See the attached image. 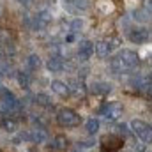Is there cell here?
<instances>
[{
    "label": "cell",
    "instance_id": "277c9868",
    "mask_svg": "<svg viewBox=\"0 0 152 152\" xmlns=\"http://www.w3.org/2000/svg\"><path fill=\"white\" fill-rule=\"evenodd\" d=\"M122 113H124V108H122V104L117 103V101L104 103V104L99 108V115H103V118L108 120V122H115V120H118V118L122 117Z\"/></svg>",
    "mask_w": 152,
    "mask_h": 152
},
{
    "label": "cell",
    "instance_id": "ba28073f",
    "mask_svg": "<svg viewBox=\"0 0 152 152\" xmlns=\"http://www.w3.org/2000/svg\"><path fill=\"white\" fill-rule=\"evenodd\" d=\"M0 129L7 134H16L20 131V120L14 115H4L0 120Z\"/></svg>",
    "mask_w": 152,
    "mask_h": 152
},
{
    "label": "cell",
    "instance_id": "1f68e13d",
    "mask_svg": "<svg viewBox=\"0 0 152 152\" xmlns=\"http://www.w3.org/2000/svg\"><path fill=\"white\" fill-rule=\"evenodd\" d=\"M75 34H73V32H71V34H67V37H66V41H67V42H73V41H75Z\"/></svg>",
    "mask_w": 152,
    "mask_h": 152
},
{
    "label": "cell",
    "instance_id": "7a4b0ae2",
    "mask_svg": "<svg viewBox=\"0 0 152 152\" xmlns=\"http://www.w3.org/2000/svg\"><path fill=\"white\" fill-rule=\"evenodd\" d=\"M57 124L60 126V127H78L80 124H81V117H80V113L76 112V110H73V108H60L58 112H57Z\"/></svg>",
    "mask_w": 152,
    "mask_h": 152
},
{
    "label": "cell",
    "instance_id": "83f0119b",
    "mask_svg": "<svg viewBox=\"0 0 152 152\" xmlns=\"http://www.w3.org/2000/svg\"><path fill=\"white\" fill-rule=\"evenodd\" d=\"M145 14H149L147 11H134V20H140V21H145Z\"/></svg>",
    "mask_w": 152,
    "mask_h": 152
},
{
    "label": "cell",
    "instance_id": "7c38bea8",
    "mask_svg": "<svg viewBox=\"0 0 152 152\" xmlns=\"http://www.w3.org/2000/svg\"><path fill=\"white\" fill-rule=\"evenodd\" d=\"M88 90H90V94H94V96L104 97V96H108V94L112 92V85H110V83H106V81L96 80V81H92V83L88 85Z\"/></svg>",
    "mask_w": 152,
    "mask_h": 152
},
{
    "label": "cell",
    "instance_id": "d4e9b609",
    "mask_svg": "<svg viewBox=\"0 0 152 152\" xmlns=\"http://www.w3.org/2000/svg\"><path fill=\"white\" fill-rule=\"evenodd\" d=\"M69 28H71V32H73V34H78V32H81V28H83V20H80V18H75V20L71 21Z\"/></svg>",
    "mask_w": 152,
    "mask_h": 152
},
{
    "label": "cell",
    "instance_id": "52a82bcc",
    "mask_svg": "<svg viewBox=\"0 0 152 152\" xmlns=\"http://www.w3.org/2000/svg\"><path fill=\"white\" fill-rule=\"evenodd\" d=\"M28 138H30V143H36V145H44V143L50 142V134L42 126L30 127L28 129Z\"/></svg>",
    "mask_w": 152,
    "mask_h": 152
},
{
    "label": "cell",
    "instance_id": "ac0fdd59",
    "mask_svg": "<svg viewBox=\"0 0 152 152\" xmlns=\"http://www.w3.org/2000/svg\"><path fill=\"white\" fill-rule=\"evenodd\" d=\"M16 81H18V85L23 88V90H28L30 88V85H32V75L30 73H27V71H16Z\"/></svg>",
    "mask_w": 152,
    "mask_h": 152
},
{
    "label": "cell",
    "instance_id": "6da1fadb",
    "mask_svg": "<svg viewBox=\"0 0 152 152\" xmlns=\"http://www.w3.org/2000/svg\"><path fill=\"white\" fill-rule=\"evenodd\" d=\"M23 112V101H20L14 92L11 90H2L0 92V113L4 115H16Z\"/></svg>",
    "mask_w": 152,
    "mask_h": 152
},
{
    "label": "cell",
    "instance_id": "d6a6232c",
    "mask_svg": "<svg viewBox=\"0 0 152 152\" xmlns=\"http://www.w3.org/2000/svg\"><path fill=\"white\" fill-rule=\"evenodd\" d=\"M25 152H39V151H37V149H34V147H32V149H27Z\"/></svg>",
    "mask_w": 152,
    "mask_h": 152
},
{
    "label": "cell",
    "instance_id": "30bf717a",
    "mask_svg": "<svg viewBox=\"0 0 152 152\" xmlns=\"http://www.w3.org/2000/svg\"><path fill=\"white\" fill-rule=\"evenodd\" d=\"M127 37L134 44H143V42H147L151 39V32L147 28H143V27H136V28H131L127 32Z\"/></svg>",
    "mask_w": 152,
    "mask_h": 152
},
{
    "label": "cell",
    "instance_id": "9a60e30c",
    "mask_svg": "<svg viewBox=\"0 0 152 152\" xmlns=\"http://www.w3.org/2000/svg\"><path fill=\"white\" fill-rule=\"evenodd\" d=\"M50 147H51L55 152H64V151H67V149H69V138H67L66 134L58 133V134H55V136L51 138V143H50Z\"/></svg>",
    "mask_w": 152,
    "mask_h": 152
},
{
    "label": "cell",
    "instance_id": "9c48e42d",
    "mask_svg": "<svg viewBox=\"0 0 152 152\" xmlns=\"http://www.w3.org/2000/svg\"><path fill=\"white\" fill-rule=\"evenodd\" d=\"M51 20H53L51 12H50L48 9H41V11H37V14L34 16V25H32V28H34V30H42V28H46V27L51 23Z\"/></svg>",
    "mask_w": 152,
    "mask_h": 152
},
{
    "label": "cell",
    "instance_id": "4dcf8cb0",
    "mask_svg": "<svg viewBox=\"0 0 152 152\" xmlns=\"http://www.w3.org/2000/svg\"><path fill=\"white\" fill-rule=\"evenodd\" d=\"M2 90H5V88H4V73L0 71V92Z\"/></svg>",
    "mask_w": 152,
    "mask_h": 152
},
{
    "label": "cell",
    "instance_id": "f1b7e54d",
    "mask_svg": "<svg viewBox=\"0 0 152 152\" xmlns=\"http://www.w3.org/2000/svg\"><path fill=\"white\" fill-rule=\"evenodd\" d=\"M143 7L147 12H152V0H143Z\"/></svg>",
    "mask_w": 152,
    "mask_h": 152
},
{
    "label": "cell",
    "instance_id": "cb8c5ba5",
    "mask_svg": "<svg viewBox=\"0 0 152 152\" xmlns=\"http://www.w3.org/2000/svg\"><path fill=\"white\" fill-rule=\"evenodd\" d=\"M115 133L118 134V136H122L124 140L126 138H129L133 133H131V127L127 126V124H117V127H115Z\"/></svg>",
    "mask_w": 152,
    "mask_h": 152
},
{
    "label": "cell",
    "instance_id": "3957f363",
    "mask_svg": "<svg viewBox=\"0 0 152 152\" xmlns=\"http://www.w3.org/2000/svg\"><path fill=\"white\" fill-rule=\"evenodd\" d=\"M129 127H131V133L136 134L143 143H152V126L151 124H147V122H143L140 118H134V120H131Z\"/></svg>",
    "mask_w": 152,
    "mask_h": 152
},
{
    "label": "cell",
    "instance_id": "44dd1931",
    "mask_svg": "<svg viewBox=\"0 0 152 152\" xmlns=\"http://www.w3.org/2000/svg\"><path fill=\"white\" fill-rule=\"evenodd\" d=\"M83 126H85V131H87L88 134H97L99 129H101V122H99V118H96V117H88Z\"/></svg>",
    "mask_w": 152,
    "mask_h": 152
},
{
    "label": "cell",
    "instance_id": "8992f818",
    "mask_svg": "<svg viewBox=\"0 0 152 152\" xmlns=\"http://www.w3.org/2000/svg\"><path fill=\"white\" fill-rule=\"evenodd\" d=\"M117 57L124 62V66H126L129 71H133V69H136V67L140 66V55H138L136 51H133V50H120V51L117 53Z\"/></svg>",
    "mask_w": 152,
    "mask_h": 152
},
{
    "label": "cell",
    "instance_id": "2e32d148",
    "mask_svg": "<svg viewBox=\"0 0 152 152\" xmlns=\"http://www.w3.org/2000/svg\"><path fill=\"white\" fill-rule=\"evenodd\" d=\"M67 87H69L71 94L76 96V97H83V96L87 94V87L83 85V81H81L80 78H73V80H69V81H67Z\"/></svg>",
    "mask_w": 152,
    "mask_h": 152
},
{
    "label": "cell",
    "instance_id": "5bb4252c",
    "mask_svg": "<svg viewBox=\"0 0 152 152\" xmlns=\"http://www.w3.org/2000/svg\"><path fill=\"white\" fill-rule=\"evenodd\" d=\"M94 55V42L88 39H83L78 42V58L81 60H88Z\"/></svg>",
    "mask_w": 152,
    "mask_h": 152
},
{
    "label": "cell",
    "instance_id": "4316f807",
    "mask_svg": "<svg viewBox=\"0 0 152 152\" xmlns=\"http://www.w3.org/2000/svg\"><path fill=\"white\" fill-rule=\"evenodd\" d=\"M76 145H78V149L88 151V149H92V147H94V142H92V140H81V142H78Z\"/></svg>",
    "mask_w": 152,
    "mask_h": 152
},
{
    "label": "cell",
    "instance_id": "836d02e7",
    "mask_svg": "<svg viewBox=\"0 0 152 152\" xmlns=\"http://www.w3.org/2000/svg\"><path fill=\"white\" fill-rule=\"evenodd\" d=\"M0 62H2V51H0Z\"/></svg>",
    "mask_w": 152,
    "mask_h": 152
},
{
    "label": "cell",
    "instance_id": "4fadbf2b",
    "mask_svg": "<svg viewBox=\"0 0 152 152\" xmlns=\"http://www.w3.org/2000/svg\"><path fill=\"white\" fill-rule=\"evenodd\" d=\"M50 88H51L53 94H57V96L62 97V99H66V97L71 96V90H69V87H67V81H62V80H51V81H50Z\"/></svg>",
    "mask_w": 152,
    "mask_h": 152
},
{
    "label": "cell",
    "instance_id": "484cf974",
    "mask_svg": "<svg viewBox=\"0 0 152 152\" xmlns=\"http://www.w3.org/2000/svg\"><path fill=\"white\" fill-rule=\"evenodd\" d=\"M104 41L108 42V46H110V50H112V51L117 50V48L120 46V37H118V36H110V37H106Z\"/></svg>",
    "mask_w": 152,
    "mask_h": 152
},
{
    "label": "cell",
    "instance_id": "8fae6325",
    "mask_svg": "<svg viewBox=\"0 0 152 152\" xmlns=\"http://www.w3.org/2000/svg\"><path fill=\"white\" fill-rule=\"evenodd\" d=\"M44 67H46L50 73L58 75V73H62V71L66 69V62H64L62 57H58V55H51V57L44 62Z\"/></svg>",
    "mask_w": 152,
    "mask_h": 152
},
{
    "label": "cell",
    "instance_id": "e0dca14e",
    "mask_svg": "<svg viewBox=\"0 0 152 152\" xmlns=\"http://www.w3.org/2000/svg\"><path fill=\"white\" fill-rule=\"evenodd\" d=\"M94 53L97 55V58H106V57L112 55V50H110L108 42H106L104 39H101V41H97V42L94 44Z\"/></svg>",
    "mask_w": 152,
    "mask_h": 152
},
{
    "label": "cell",
    "instance_id": "7402d4cb",
    "mask_svg": "<svg viewBox=\"0 0 152 152\" xmlns=\"http://www.w3.org/2000/svg\"><path fill=\"white\" fill-rule=\"evenodd\" d=\"M32 99H34V103L39 104V106H44V108H51V106H53L51 97H50L48 94H44V92H36V94L32 96Z\"/></svg>",
    "mask_w": 152,
    "mask_h": 152
},
{
    "label": "cell",
    "instance_id": "603a6c76",
    "mask_svg": "<svg viewBox=\"0 0 152 152\" xmlns=\"http://www.w3.org/2000/svg\"><path fill=\"white\" fill-rule=\"evenodd\" d=\"M67 4H69L71 9H75L76 12L78 11H87L90 7V0H67Z\"/></svg>",
    "mask_w": 152,
    "mask_h": 152
},
{
    "label": "cell",
    "instance_id": "5b68a950",
    "mask_svg": "<svg viewBox=\"0 0 152 152\" xmlns=\"http://www.w3.org/2000/svg\"><path fill=\"white\" fill-rule=\"evenodd\" d=\"M124 147V138L117 133H108L101 138V151L103 152H118Z\"/></svg>",
    "mask_w": 152,
    "mask_h": 152
},
{
    "label": "cell",
    "instance_id": "d6986e66",
    "mask_svg": "<svg viewBox=\"0 0 152 152\" xmlns=\"http://www.w3.org/2000/svg\"><path fill=\"white\" fill-rule=\"evenodd\" d=\"M110 69H112L113 75H126V73H129V69L124 66V62H122L117 55L110 58Z\"/></svg>",
    "mask_w": 152,
    "mask_h": 152
},
{
    "label": "cell",
    "instance_id": "f546056e",
    "mask_svg": "<svg viewBox=\"0 0 152 152\" xmlns=\"http://www.w3.org/2000/svg\"><path fill=\"white\" fill-rule=\"evenodd\" d=\"M16 2H18L20 5H23V7H28V5H30L34 0H16Z\"/></svg>",
    "mask_w": 152,
    "mask_h": 152
},
{
    "label": "cell",
    "instance_id": "ffe728a7",
    "mask_svg": "<svg viewBox=\"0 0 152 152\" xmlns=\"http://www.w3.org/2000/svg\"><path fill=\"white\" fill-rule=\"evenodd\" d=\"M42 66H44V62H42L41 55H37V53H30V55L27 57V67H28V71H39Z\"/></svg>",
    "mask_w": 152,
    "mask_h": 152
}]
</instances>
